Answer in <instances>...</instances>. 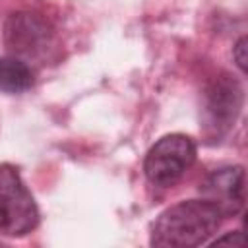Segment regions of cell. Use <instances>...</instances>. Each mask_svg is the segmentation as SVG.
Segmentation results:
<instances>
[{"label":"cell","mask_w":248,"mask_h":248,"mask_svg":"<svg viewBox=\"0 0 248 248\" xmlns=\"http://www.w3.org/2000/svg\"><path fill=\"white\" fill-rule=\"evenodd\" d=\"M221 223V211L207 200H184L159 213L151 227L149 244L159 248H194L205 244Z\"/></svg>","instance_id":"1"},{"label":"cell","mask_w":248,"mask_h":248,"mask_svg":"<svg viewBox=\"0 0 248 248\" xmlns=\"http://www.w3.org/2000/svg\"><path fill=\"white\" fill-rule=\"evenodd\" d=\"M39 225V207L19 170L0 165V232L6 236H25Z\"/></svg>","instance_id":"2"},{"label":"cell","mask_w":248,"mask_h":248,"mask_svg":"<svg viewBox=\"0 0 248 248\" xmlns=\"http://www.w3.org/2000/svg\"><path fill=\"white\" fill-rule=\"evenodd\" d=\"M198 145L190 136L167 134L149 147L143 159V174L153 186L169 188L194 165Z\"/></svg>","instance_id":"3"},{"label":"cell","mask_w":248,"mask_h":248,"mask_svg":"<svg viewBox=\"0 0 248 248\" xmlns=\"http://www.w3.org/2000/svg\"><path fill=\"white\" fill-rule=\"evenodd\" d=\"M242 85L234 76H217L203 93L202 120L209 138H223L236 122L242 108Z\"/></svg>","instance_id":"4"},{"label":"cell","mask_w":248,"mask_h":248,"mask_svg":"<svg viewBox=\"0 0 248 248\" xmlns=\"http://www.w3.org/2000/svg\"><path fill=\"white\" fill-rule=\"evenodd\" d=\"M52 27L46 19L31 12H14L4 23V45L12 56H37L48 48Z\"/></svg>","instance_id":"5"},{"label":"cell","mask_w":248,"mask_h":248,"mask_svg":"<svg viewBox=\"0 0 248 248\" xmlns=\"http://www.w3.org/2000/svg\"><path fill=\"white\" fill-rule=\"evenodd\" d=\"M200 194L221 211L223 219L238 215L244 207V169L240 165L215 169L202 180Z\"/></svg>","instance_id":"6"},{"label":"cell","mask_w":248,"mask_h":248,"mask_svg":"<svg viewBox=\"0 0 248 248\" xmlns=\"http://www.w3.org/2000/svg\"><path fill=\"white\" fill-rule=\"evenodd\" d=\"M35 83V72L31 66L17 56L0 58V91L6 93H23Z\"/></svg>","instance_id":"7"},{"label":"cell","mask_w":248,"mask_h":248,"mask_svg":"<svg viewBox=\"0 0 248 248\" xmlns=\"http://www.w3.org/2000/svg\"><path fill=\"white\" fill-rule=\"evenodd\" d=\"M232 58L236 62V66L244 72L246 70V37H240L234 46H232Z\"/></svg>","instance_id":"8"},{"label":"cell","mask_w":248,"mask_h":248,"mask_svg":"<svg viewBox=\"0 0 248 248\" xmlns=\"http://www.w3.org/2000/svg\"><path fill=\"white\" fill-rule=\"evenodd\" d=\"M225 242L242 244V242H244L242 232H240V231H231V232H227V234H223V236H217V238L213 240V244H225Z\"/></svg>","instance_id":"9"}]
</instances>
